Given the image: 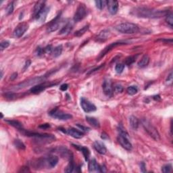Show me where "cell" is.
I'll list each match as a JSON object with an SVG mask.
<instances>
[{"label": "cell", "mask_w": 173, "mask_h": 173, "mask_svg": "<svg viewBox=\"0 0 173 173\" xmlns=\"http://www.w3.org/2000/svg\"><path fill=\"white\" fill-rule=\"evenodd\" d=\"M138 17L147 18H157L166 17L168 11L167 10H156L147 8H137L133 11Z\"/></svg>", "instance_id": "6da1fadb"}, {"label": "cell", "mask_w": 173, "mask_h": 173, "mask_svg": "<svg viewBox=\"0 0 173 173\" xmlns=\"http://www.w3.org/2000/svg\"><path fill=\"white\" fill-rule=\"evenodd\" d=\"M118 31L123 34H134L139 31V27L131 22H123L115 27Z\"/></svg>", "instance_id": "7a4b0ae2"}, {"label": "cell", "mask_w": 173, "mask_h": 173, "mask_svg": "<svg viewBox=\"0 0 173 173\" xmlns=\"http://www.w3.org/2000/svg\"><path fill=\"white\" fill-rule=\"evenodd\" d=\"M141 122L143 127L144 128L145 131L148 133L149 135L151 137L153 138L155 141H157L160 139V134H159L158 130H157L155 126H154L148 120L143 118L141 119Z\"/></svg>", "instance_id": "3957f363"}, {"label": "cell", "mask_w": 173, "mask_h": 173, "mask_svg": "<svg viewBox=\"0 0 173 173\" xmlns=\"http://www.w3.org/2000/svg\"><path fill=\"white\" fill-rule=\"evenodd\" d=\"M118 132L119 134L117 137L118 141L119 144H121L123 148L128 151H131L133 148V146L131 141H129V137L127 132L125 130L121 128H119Z\"/></svg>", "instance_id": "277c9868"}, {"label": "cell", "mask_w": 173, "mask_h": 173, "mask_svg": "<svg viewBox=\"0 0 173 173\" xmlns=\"http://www.w3.org/2000/svg\"><path fill=\"white\" fill-rule=\"evenodd\" d=\"M88 14V9L84 4H80L77 9V11L74 16L73 20L75 22H78L83 20Z\"/></svg>", "instance_id": "5b68a950"}, {"label": "cell", "mask_w": 173, "mask_h": 173, "mask_svg": "<svg viewBox=\"0 0 173 173\" xmlns=\"http://www.w3.org/2000/svg\"><path fill=\"white\" fill-rule=\"evenodd\" d=\"M50 116L54 118L60 120V121H68L73 118V116L68 113H65L62 110H60L57 108H54L51 110L49 113Z\"/></svg>", "instance_id": "8992f818"}, {"label": "cell", "mask_w": 173, "mask_h": 173, "mask_svg": "<svg viewBox=\"0 0 173 173\" xmlns=\"http://www.w3.org/2000/svg\"><path fill=\"white\" fill-rule=\"evenodd\" d=\"M80 106L84 112L86 113L95 112L97 110L96 106L85 98H80Z\"/></svg>", "instance_id": "52a82bcc"}, {"label": "cell", "mask_w": 173, "mask_h": 173, "mask_svg": "<svg viewBox=\"0 0 173 173\" xmlns=\"http://www.w3.org/2000/svg\"><path fill=\"white\" fill-rule=\"evenodd\" d=\"M46 77H45V76H42V77L34 78H33V79H31V80H27V81L22 83L18 84L17 86H16V89H22V88H24V87H25L29 86V85H33L34 84L39 83L43 81V80L46 78Z\"/></svg>", "instance_id": "ba28073f"}, {"label": "cell", "mask_w": 173, "mask_h": 173, "mask_svg": "<svg viewBox=\"0 0 173 173\" xmlns=\"http://www.w3.org/2000/svg\"><path fill=\"white\" fill-rule=\"evenodd\" d=\"M126 43L125 42H114V43H111V44H110L109 45L106 46V47L103 49L101 52H100V55H99V56L98 58H97V60H100L102 58V57L106 56V54H108V52H110V51L112 50L114 48H115L116 47H117V46H120V45H126Z\"/></svg>", "instance_id": "9c48e42d"}, {"label": "cell", "mask_w": 173, "mask_h": 173, "mask_svg": "<svg viewBox=\"0 0 173 173\" xmlns=\"http://www.w3.org/2000/svg\"><path fill=\"white\" fill-rule=\"evenodd\" d=\"M29 29V24L26 22L20 23L18 26L16 27L14 31L13 32V35L17 38H19L24 34Z\"/></svg>", "instance_id": "30bf717a"}, {"label": "cell", "mask_w": 173, "mask_h": 173, "mask_svg": "<svg viewBox=\"0 0 173 173\" xmlns=\"http://www.w3.org/2000/svg\"><path fill=\"white\" fill-rule=\"evenodd\" d=\"M60 14H61L57 15V17L55 18V19L50 23V24L48 25L47 29V32L52 33V32L57 31V30L60 28V26L62 22V20L60 19Z\"/></svg>", "instance_id": "8fae6325"}, {"label": "cell", "mask_w": 173, "mask_h": 173, "mask_svg": "<svg viewBox=\"0 0 173 173\" xmlns=\"http://www.w3.org/2000/svg\"><path fill=\"white\" fill-rule=\"evenodd\" d=\"M56 84L55 83H40L38 84L37 85H34V86L32 87L31 89H30V91L32 93H41V91H43V90H45L47 87L54 86V85H56Z\"/></svg>", "instance_id": "7c38bea8"}, {"label": "cell", "mask_w": 173, "mask_h": 173, "mask_svg": "<svg viewBox=\"0 0 173 173\" xmlns=\"http://www.w3.org/2000/svg\"><path fill=\"white\" fill-rule=\"evenodd\" d=\"M102 88L103 90V93L108 96H112L114 91V87L112 85V83L110 79H105L103 80Z\"/></svg>", "instance_id": "4fadbf2b"}, {"label": "cell", "mask_w": 173, "mask_h": 173, "mask_svg": "<svg viewBox=\"0 0 173 173\" xmlns=\"http://www.w3.org/2000/svg\"><path fill=\"white\" fill-rule=\"evenodd\" d=\"M107 6L109 12L112 15L116 14L118 10V2L114 0L107 1Z\"/></svg>", "instance_id": "5bb4252c"}, {"label": "cell", "mask_w": 173, "mask_h": 173, "mask_svg": "<svg viewBox=\"0 0 173 173\" xmlns=\"http://www.w3.org/2000/svg\"><path fill=\"white\" fill-rule=\"evenodd\" d=\"M66 134L70 135L71 137H73L75 139H81L83 137V133L81 131L77 130L75 128L70 127L68 129H66Z\"/></svg>", "instance_id": "9a60e30c"}, {"label": "cell", "mask_w": 173, "mask_h": 173, "mask_svg": "<svg viewBox=\"0 0 173 173\" xmlns=\"http://www.w3.org/2000/svg\"><path fill=\"white\" fill-rule=\"evenodd\" d=\"M45 7V1H39L36 3L34 5V9H33V17L36 18L38 17V15L40 14L41 11L43 10V9Z\"/></svg>", "instance_id": "2e32d148"}, {"label": "cell", "mask_w": 173, "mask_h": 173, "mask_svg": "<svg viewBox=\"0 0 173 173\" xmlns=\"http://www.w3.org/2000/svg\"><path fill=\"white\" fill-rule=\"evenodd\" d=\"M93 147L99 154H101V155H104L107 152V149H106L105 145L100 141H95L94 142Z\"/></svg>", "instance_id": "e0dca14e"}, {"label": "cell", "mask_w": 173, "mask_h": 173, "mask_svg": "<svg viewBox=\"0 0 173 173\" xmlns=\"http://www.w3.org/2000/svg\"><path fill=\"white\" fill-rule=\"evenodd\" d=\"M110 35H111V33L109 30H103L98 34V36L96 37V40L98 42H103L109 39Z\"/></svg>", "instance_id": "ac0fdd59"}, {"label": "cell", "mask_w": 173, "mask_h": 173, "mask_svg": "<svg viewBox=\"0 0 173 173\" xmlns=\"http://www.w3.org/2000/svg\"><path fill=\"white\" fill-rule=\"evenodd\" d=\"M88 168L90 172H100V166L98 164L95 159H92L89 161Z\"/></svg>", "instance_id": "d6986e66"}, {"label": "cell", "mask_w": 173, "mask_h": 173, "mask_svg": "<svg viewBox=\"0 0 173 173\" xmlns=\"http://www.w3.org/2000/svg\"><path fill=\"white\" fill-rule=\"evenodd\" d=\"M73 145L75 147V148H77V149H78V150L82 152L85 160L86 161L89 160V158L90 157V151L88 148H87V147H83V146H80V145H75V144H73Z\"/></svg>", "instance_id": "ffe728a7"}, {"label": "cell", "mask_w": 173, "mask_h": 173, "mask_svg": "<svg viewBox=\"0 0 173 173\" xmlns=\"http://www.w3.org/2000/svg\"><path fill=\"white\" fill-rule=\"evenodd\" d=\"M49 10H50V8H48V7L45 6V8L43 9V10L41 11L40 14H39L38 15V17L35 18V19L37 20H38V21H40L41 22H44L46 19V17H47V14H48V12H49Z\"/></svg>", "instance_id": "44dd1931"}, {"label": "cell", "mask_w": 173, "mask_h": 173, "mask_svg": "<svg viewBox=\"0 0 173 173\" xmlns=\"http://www.w3.org/2000/svg\"><path fill=\"white\" fill-rule=\"evenodd\" d=\"M85 119H86V121L90 125L93 126V127L98 128H100V123L99 121L95 118L94 117H90V116H86L85 117Z\"/></svg>", "instance_id": "7402d4cb"}, {"label": "cell", "mask_w": 173, "mask_h": 173, "mask_svg": "<svg viewBox=\"0 0 173 173\" xmlns=\"http://www.w3.org/2000/svg\"><path fill=\"white\" fill-rule=\"evenodd\" d=\"M149 62V57L148 56V55L145 54L141 57V59L140 60V61L138 62L137 65L139 68H145L148 65Z\"/></svg>", "instance_id": "603a6c76"}, {"label": "cell", "mask_w": 173, "mask_h": 173, "mask_svg": "<svg viewBox=\"0 0 173 173\" xmlns=\"http://www.w3.org/2000/svg\"><path fill=\"white\" fill-rule=\"evenodd\" d=\"M129 124H130L131 128L134 129V130H137L138 127H139V121L137 117L131 116L129 118Z\"/></svg>", "instance_id": "cb8c5ba5"}, {"label": "cell", "mask_w": 173, "mask_h": 173, "mask_svg": "<svg viewBox=\"0 0 173 173\" xmlns=\"http://www.w3.org/2000/svg\"><path fill=\"white\" fill-rule=\"evenodd\" d=\"M6 122L8 124H10V126H12L14 128H17L18 131L23 128L22 124L18 121H15V120H6Z\"/></svg>", "instance_id": "d4e9b609"}, {"label": "cell", "mask_w": 173, "mask_h": 173, "mask_svg": "<svg viewBox=\"0 0 173 173\" xmlns=\"http://www.w3.org/2000/svg\"><path fill=\"white\" fill-rule=\"evenodd\" d=\"M73 29V25L72 23L68 22L66 24L65 26L63 27L62 29L60 31L59 34H67L69 33H70Z\"/></svg>", "instance_id": "484cf974"}, {"label": "cell", "mask_w": 173, "mask_h": 173, "mask_svg": "<svg viewBox=\"0 0 173 173\" xmlns=\"http://www.w3.org/2000/svg\"><path fill=\"white\" fill-rule=\"evenodd\" d=\"M62 49H63V48H62V45L57 46V47L54 48V50H53L52 53L53 56H54V57H57L60 56L62 52Z\"/></svg>", "instance_id": "4316f807"}, {"label": "cell", "mask_w": 173, "mask_h": 173, "mask_svg": "<svg viewBox=\"0 0 173 173\" xmlns=\"http://www.w3.org/2000/svg\"><path fill=\"white\" fill-rule=\"evenodd\" d=\"M89 28V25L87 24V25H85V26H84L83 27L82 29H80L78 30V31H77L76 33H75V35L76 37H80L82 36L83 34H84L86 32L88 31V29Z\"/></svg>", "instance_id": "83f0119b"}, {"label": "cell", "mask_w": 173, "mask_h": 173, "mask_svg": "<svg viewBox=\"0 0 173 173\" xmlns=\"http://www.w3.org/2000/svg\"><path fill=\"white\" fill-rule=\"evenodd\" d=\"M14 146L17 147V148L21 149V150H24V149L26 148L25 145L23 144L20 139H15L14 141Z\"/></svg>", "instance_id": "f1b7e54d"}, {"label": "cell", "mask_w": 173, "mask_h": 173, "mask_svg": "<svg viewBox=\"0 0 173 173\" xmlns=\"http://www.w3.org/2000/svg\"><path fill=\"white\" fill-rule=\"evenodd\" d=\"M75 163H74V161H73V160H70V162H69V164H68L67 167H66V169H65V172H73L74 170L75 169Z\"/></svg>", "instance_id": "f546056e"}, {"label": "cell", "mask_w": 173, "mask_h": 173, "mask_svg": "<svg viewBox=\"0 0 173 173\" xmlns=\"http://www.w3.org/2000/svg\"><path fill=\"white\" fill-rule=\"evenodd\" d=\"M95 6L99 10H103L106 6H107V1L103 0V1H95Z\"/></svg>", "instance_id": "4dcf8cb0"}, {"label": "cell", "mask_w": 173, "mask_h": 173, "mask_svg": "<svg viewBox=\"0 0 173 173\" xmlns=\"http://www.w3.org/2000/svg\"><path fill=\"white\" fill-rule=\"evenodd\" d=\"M126 91H127V93L129 95H133L137 93L138 89L136 86H130L128 87L127 89H126Z\"/></svg>", "instance_id": "1f68e13d"}, {"label": "cell", "mask_w": 173, "mask_h": 173, "mask_svg": "<svg viewBox=\"0 0 173 173\" xmlns=\"http://www.w3.org/2000/svg\"><path fill=\"white\" fill-rule=\"evenodd\" d=\"M167 18H166V21L167 22L168 25H170V27H172L173 25V15L172 12H168V14L166 16Z\"/></svg>", "instance_id": "d6a6232c"}, {"label": "cell", "mask_w": 173, "mask_h": 173, "mask_svg": "<svg viewBox=\"0 0 173 173\" xmlns=\"http://www.w3.org/2000/svg\"><path fill=\"white\" fill-rule=\"evenodd\" d=\"M135 59H136L135 56H129L128 57H126L124 63H125L126 65L130 66L132 64L134 63V62L135 61Z\"/></svg>", "instance_id": "836d02e7"}, {"label": "cell", "mask_w": 173, "mask_h": 173, "mask_svg": "<svg viewBox=\"0 0 173 173\" xmlns=\"http://www.w3.org/2000/svg\"><path fill=\"white\" fill-rule=\"evenodd\" d=\"M124 68V65L123 64H117L115 67V70L116 72L118 74H121L123 72V70Z\"/></svg>", "instance_id": "e575fe53"}, {"label": "cell", "mask_w": 173, "mask_h": 173, "mask_svg": "<svg viewBox=\"0 0 173 173\" xmlns=\"http://www.w3.org/2000/svg\"><path fill=\"white\" fill-rule=\"evenodd\" d=\"M6 13L8 15H10L11 14V13L13 12L14 11V4H13V2H11L8 4V6L6 7Z\"/></svg>", "instance_id": "d590c367"}, {"label": "cell", "mask_w": 173, "mask_h": 173, "mask_svg": "<svg viewBox=\"0 0 173 173\" xmlns=\"http://www.w3.org/2000/svg\"><path fill=\"white\" fill-rule=\"evenodd\" d=\"M9 45H10V42L8 41H3L0 43V49L1 51H3L4 50L6 49L7 47H8Z\"/></svg>", "instance_id": "8d00e7d4"}, {"label": "cell", "mask_w": 173, "mask_h": 173, "mask_svg": "<svg viewBox=\"0 0 173 173\" xmlns=\"http://www.w3.org/2000/svg\"><path fill=\"white\" fill-rule=\"evenodd\" d=\"M172 170L171 164H166L162 167V171L164 173L170 172Z\"/></svg>", "instance_id": "74e56055"}, {"label": "cell", "mask_w": 173, "mask_h": 173, "mask_svg": "<svg viewBox=\"0 0 173 173\" xmlns=\"http://www.w3.org/2000/svg\"><path fill=\"white\" fill-rule=\"evenodd\" d=\"M114 89L116 93H122L123 91V87L120 84H116L114 86Z\"/></svg>", "instance_id": "f35d334b"}, {"label": "cell", "mask_w": 173, "mask_h": 173, "mask_svg": "<svg viewBox=\"0 0 173 173\" xmlns=\"http://www.w3.org/2000/svg\"><path fill=\"white\" fill-rule=\"evenodd\" d=\"M43 49H44V52L46 54H52L54 48H52V45H47V47L43 48Z\"/></svg>", "instance_id": "ab89813d"}, {"label": "cell", "mask_w": 173, "mask_h": 173, "mask_svg": "<svg viewBox=\"0 0 173 173\" xmlns=\"http://www.w3.org/2000/svg\"><path fill=\"white\" fill-rule=\"evenodd\" d=\"M44 49L43 48H41L40 47H38L37 49V55L39 56H41V55H43L44 54Z\"/></svg>", "instance_id": "60d3db41"}, {"label": "cell", "mask_w": 173, "mask_h": 173, "mask_svg": "<svg viewBox=\"0 0 173 173\" xmlns=\"http://www.w3.org/2000/svg\"><path fill=\"white\" fill-rule=\"evenodd\" d=\"M167 83L168 85H171L172 83V73H170L169 75L168 76V78L167 79Z\"/></svg>", "instance_id": "b9f144b4"}, {"label": "cell", "mask_w": 173, "mask_h": 173, "mask_svg": "<svg viewBox=\"0 0 173 173\" xmlns=\"http://www.w3.org/2000/svg\"><path fill=\"white\" fill-rule=\"evenodd\" d=\"M77 126L80 129H81V130H82L83 131H84V132H87V131H89L90 130V129H89V128L85 127V126H82V125H80V124H77Z\"/></svg>", "instance_id": "7bdbcfd3"}, {"label": "cell", "mask_w": 173, "mask_h": 173, "mask_svg": "<svg viewBox=\"0 0 173 173\" xmlns=\"http://www.w3.org/2000/svg\"><path fill=\"white\" fill-rule=\"evenodd\" d=\"M39 127L43 129H47V128H50V124H41Z\"/></svg>", "instance_id": "ee69618b"}, {"label": "cell", "mask_w": 173, "mask_h": 173, "mask_svg": "<svg viewBox=\"0 0 173 173\" xmlns=\"http://www.w3.org/2000/svg\"><path fill=\"white\" fill-rule=\"evenodd\" d=\"M68 87V84H63L60 86V90H62V91H66V90H67Z\"/></svg>", "instance_id": "f6af8a7d"}, {"label": "cell", "mask_w": 173, "mask_h": 173, "mask_svg": "<svg viewBox=\"0 0 173 173\" xmlns=\"http://www.w3.org/2000/svg\"><path fill=\"white\" fill-rule=\"evenodd\" d=\"M141 171L143 172H146V170H145V164L144 162H141Z\"/></svg>", "instance_id": "bcb514c9"}, {"label": "cell", "mask_w": 173, "mask_h": 173, "mask_svg": "<svg viewBox=\"0 0 173 173\" xmlns=\"http://www.w3.org/2000/svg\"><path fill=\"white\" fill-rule=\"evenodd\" d=\"M30 64H31V61H30V60H27L26 62V63H25V65L24 66V70H26V69L28 68L29 67Z\"/></svg>", "instance_id": "7dc6e473"}, {"label": "cell", "mask_w": 173, "mask_h": 173, "mask_svg": "<svg viewBox=\"0 0 173 173\" xmlns=\"http://www.w3.org/2000/svg\"><path fill=\"white\" fill-rule=\"evenodd\" d=\"M19 172H30V170H29L28 167H22L21 168V170H20Z\"/></svg>", "instance_id": "c3c4849f"}, {"label": "cell", "mask_w": 173, "mask_h": 173, "mask_svg": "<svg viewBox=\"0 0 173 173\" xmlns=\"http://www.w3.org/2000/svg\"><path fill=\"white\" fill-rule=\"evenodd\" d=\"M17 76H18V73H14L13 74V75H11V77H10V79L11 80H14L15 78H17Z\"/></svg>", "instance_id": "681fc988"}, {"label": "cell", "mask_w": 173, "mask_h": 173, "mask_svg": "<svg viewBox=\"0 0 173 173\" xmlns=\"http://www.w3.org/2000/svg\"><path fill=\"white\" fill-rule=\"evenodd\" d=\"M3 77V73H2V71H1V78H2Z\"/></svg>", "instance_id": "f907efd6"}, {"label": "cell", "mask_w": 173, "mask_h": 173, "mask_svg": "<svg viewBox=\"0 0 173 173\" xmlns=\"http://www.w3.org/2000/svg\"><path fill=\"white\" fill-rule=\"evenodd\" d=\"M1 118H3L4 115H3V114H2V113H1Z\"/></svg>", "instance_id": "816d5d0a"}]
</instances>
